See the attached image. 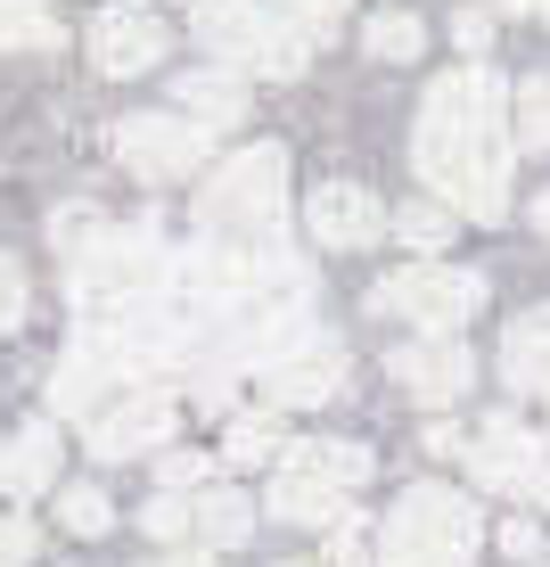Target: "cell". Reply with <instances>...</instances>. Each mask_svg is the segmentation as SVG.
Masks as SVG:
<instances>
[{
  "label": "cell",
  "mask_w": 550,
  "mask_h": 567,
  "mask_svg": "<svg viewBox=\"0 0 550 567\" xmlns=\"http://www.w3.org/2000/svg\"><path fill=\"white\" fill-rule=\"evenodd\" d=\"M91 230H100V214H91V206H58V214H50V247H58V264H66L74 247L91 239Z\"/></svg>",
  "instance_id": "obj_32"
},
{
  "label": "cell",
  "mask_w": 550,
  "mask_h": 567,
  "mask_svg": "<svg viewBox=\"0 0 550 567\" xmlns=\"http://www.w3.org/2000/svg\"><path fill=\"white\" fill-rule=\"evenodd\" d=\"M173 427H181V403L165 386H124L83 420V436H91V461H141V453H165Z\"/></svg>",
  "instance_id": "obj_10"
},
{
  "label": "cell",
  "mask_w": 550,
  "mask_h": 567,
  "mask_svg": "<svg viewBox=\"0 0 550 567\" xmlns=\"http://www.w3.org/2000/svg\"><path fill=\"white\" fill-rule=\"evenodd\" d=\"M485 518L460 485H403L378 518V567H477Z\"/></svg>",
  "instance_id": "obj_3"
},
{
  "label": "cell",
  "mask_w": 550,
  "mask_h": 567,
  "mask_svg": "<svg viewBox=\"0 0 550 567\" xmlns=\"http://www.w3.org/2000/svg\"><path fill=\"white\" fill-rule=\"evenodd\" d=\"M362 50L386 58V66H411V58L427 50V25H419V17H403V9H386V17H370V25H362Z\"/></svg>",
  "instance_id": "obj_22"
},
{
  "label": "cell",
  "mask_w": 550,
  "mask_h": 567,
  "mask_svg": "<svg viewBox=\"0 0 550 567\" xmlns=\"http://www.w3.org/2000/svg\"><path fill=\"white\" fill-rule=\"evenodd\" d=\"M526 17H550V0H526Z\"/></svg>",
  "instance_id": "obj_37"
},
{
  "label": "cell",
  "mask_w": 550,
  "mask_h": 567,
  "mask_svg": "<svg viewBox=\"0 0 550 567\" xmlns=\"http://www.w3.org/2000/svg\"><path fill=\"white\" fill-rule=\"evenodd\" d=\"M452 42H460L468 58H485V50H494V9H460V17H452Z\"/></svg>",
  "instance_id": "obj_33"
},
{
  "label": "cell",
  "mask_w": 550,
  "mask_h": 567,
  "mask_svg": "<svg viewBox=\"0 0 550 567\" xmlns=\"http://www.w3.org/2000/svg\"><path fill=\"white\" fill-rule=\"evenodd\" d=\"M148 567H214V551H165V559H148Z\"/></svg>",
  "instance_id": "obj_35"
},
{
  "label": "cell",
  "mask_w": 550,
  "mask_h": 567,
  "mask_svg": "<svg viewBox=\"0 0 550 567\" xmlns=\"http://www.w3.org/2000/svg\"><path fill=\"white\" fill-rule=\"evenodd\" d=\"M370 485V444L345 436H304L271 468V518L280 526H338L345 502Z\"/></svg>",
  "instance_id": "obj_5"
},
{
  "label": "cell",
  "mask_w": 550,
  "mask_h": 567,
  "mask_svg": "<svg viewBox=\"0 0 550 567\" xmlns=\"http://www.w3.org/2000/svg\"><path fill=\"white\" fill-rule=\"evenodd\" d=\"M501 551H509V559H535V551H542V526H535V518H509V526H501Z\"/></svg>",
  "instance_id": "obj_34"
},
{
  "label": "cell",
  "mask_w": 550,
  "mask_h": 567,
  "mask_svg": "<svg viewBox=\"0 0 550 567\" xmlns=\"http://www.w3.org/2000/svg\"><path fill=\"white\" fill-rule=\"evenodd\" d=\"M107 395H124V362H115L107 329L83 321V338H74L66 354H58V370H50V420H91Z\"/></svg>",
  "instance_id": "obj_11"
},
{
  "label": "cell",
  "mask_w": 550,
  "mask_h": 567,
  "mask_svg": "<svg viewBox=\"0 0 550 567\" xmlns=\"http://www.w3.org/2000/svg\"><path fill=\"white\" fill-rule=\"evenodd\" d=\"M25 312H33V280H25V264L0 247V338H17V329H25Z\"/></svg>",
  "instance_id": "obj_27"
},
{
  "label": "cell",
  "mask_w": 550,
  "mask_h": 567,
  "mask_svg": "<svg viewBox=\"0 0 550 567\" xmlns=\"http://www.w3.org/2000/svg\"><path fill=\"white\" fill-rule=\"evenodd\" d=\"M494 9H526V0H494Z\"/></svg>",
  "instance_id": "obj_38"
},
{
  "label": "cell",
  "mask_w": 550,
  "mask_h": 567,
  "mask_svg": "<svg viewBox=\"0 0 550 567\" xmlns=\"http://www.w3.org/2000/svg\"><path fill=\"white\" fill-rule=\"evenodd\" d=\"M173 107H181L189 124H206V132H230V124H247V74H230V66H181Z\"/></svg>",
  "instance_id": "obj_17"
},
{
  "label": "cell",
  "mask_w": 550,
  "mask_h": 567,
  "mask_svg": "<svg viewBox=\"0 0 550 567\" xmlns=\"http://www.w3.org/2000/svg\"><path fill=\"white\" fill-rule=\"evenodd\" d=\"M66 33H58L50 0H0V50H58Z\"/></svg>",
  "instance_id": "obj_21"
},
{
  "label": "cell",
  "mask_w": 550,
  "mask_h": 567,
  "mask_svg": "<svg viewBox=\"0 0 550 567\" xmlns=\"http://www.w3.org/2000/svg\"><path fill=\"white\" fill-rule=\"evenodd\" d=\"M452 223H460L452 206H436V198H411V206H403V214H395L386 230H395L403 247H419V256H436V247L452 239Z\"/></svg>",
  "instance_id": "obj_23"
},
{
  "label": "cell",
  "mask_w": 550,
  "mask_h": 567,
  "mask_svg": "<svg viewBox=\"0 0 550 567\" xmlns=\"http://www.w3.org/2000/svg\"><path fill=\"white\" fill-rule=\"evenodd\" d=\"M165 280H173V247L156 223H100L66 256V297L83 321H115V312L165 297Z\"/></svg>",
  "instance_id": "obj_2"
},
{
  "label": "cell",
  "mask_w": 550,
  "mask_h": 567,
  "mask_svg": "<svg viewBox=\"0 0 550 567\" xmlns=\"http://www.w3.org/2000/svg\"><path fill=\"white\" fill-rule=\"evenodd\" d=\"M468 477L485 485V494H509V502H535V511H550V436L526 420L494 412L468 436Z\"/></svg>",
  "instance_id": "obj_8"
},
{
  "label": "cell",
  "mask_w": 550,
  "mask_h": 567,
  "mask_svg": "<svg viewBox=\"0 0 550 567\" xmlns=\"http://www.w3.org/2000/svg\"><path fill=\"white\" fill-rule=\"evenodd\" d=\"M386 370H395L403 395H419L427 412H444V403H460L468 386H477V354H468L460 338H411L386 354Z\"/></svg>",
  "instance_id": "obj_13"
},
{
  "label": "cell",
  "mask_w": 550,
  "mask_h": 567,
  "mask_svg": "<svg viewBox=\"0 0 550 567\" xmlns=\"http://www.w3.org/2000/svg\"><path fill=\"white\" fill-rule=\"evenodd\" d=\"M271 9H280L288 25H304L312 42H321V33H329V25H338V17L353 9V0H271Z\"/></svg>",
  "instance_id": "obj_31"
},
{
  "label": "cell",
  "mask_w": 550,
  "mask_h": 567,
  "mask_svg": "<svg viewBox=\"0 0 550 567\" xmlns=\"http://www.w3.org/2000/svg\"><path fill=\"white\" fill-rule=\"evenodd\" d=\"M427 198L452 206L460 223H501L509 173H518V132H509V83L494 66H452L427 83L419 132H411Z\"/></svg>",
  "instance_id": "obj_1"
},
{
  "label": "cell",
  "mask_w": 550,
  "mask_h": 567,
  "mask_svg": "<svg viewBox=\"0 0 550 567\" xmlns=\"http://www.w3.org/2000/svg\"><path fill=\"white\" fill-rule=\"evenodd\" d=\"M0 494H58V420H25L17 436H0Z\"/></svg>",
  "instance_id": "obj_16"
},
{
  "label": "cell",
  "mask_w": 550,
  "mask_h": 567,
  "mask_svg": "<svg viewBox=\"0 0 550 567\" xmlns=\"http://www.w3.org/2000/svg\"><path fill=\"white\" fill-rule=\"evenodd\" d=\"M304 230L321 247H378L386 239V206H378V189H362V182H321L304 198Z\"/></svg>",
  "instance_id": "obj_14"
},
{
  "label": "cell",
  "mask_w": 550,
  "mask_h": 567,
  "mask_svg": "<svg viewBox=\"0 0 550 567\" xmlns=\"http://www.w3.org/2000/svg\"><path fill=\"white\" fill-rule=\"evenodd\" d=\"M501 379H509V395L550 403V305L518 312V321L501 329Z\"/></svg>",
  "instance_id": "obj_18"
},
{
  "label": "cell",
  "mask_w": 550,
  "mask_h": 567,
  "mask_svg": "<svg viewBox=\"0 0 550 567\" xmlns=\"http://www.w3.org/2000/svg\"><path fill=\"white\" fill-rule=\"evenodd\" d=\"M141 526L156 543H189V494H156L148 511H141Z\"/></svg>",
  "instance_id": "obj_28"
},
{
  "label": "cell",
  "mask_w": 550,
  "mask_h": 567,
  "mask_svg": "<svg viewBox=\"0 0 550 567\" xmlns=\"http://www.w3.org/2000/svg\"><path fill=\"white\" fill-rule=\"evenodd\" d=\"M509 132H518V148H550V74L509 91Z\"/></svg>",
  "instance_id": "obj_24"
},
{
  "label": "cell",
  "mask_w": 550,
  "mask_h": 567,
  "mask_svg": "<svg viewBox=\"0 0 550 567\" xmlns=\"http://www.w3.org/2000/svg\"><path fill=\"white\" fill-rule=\"evenodd\" d=\"M280 453H288V436H280V412H239V420H230V436H222V461H230V468L280 461Z\"/></svg>",
  "instance_id": "obj_20"
},
{
  "label": "cell",
  "mask_w": 550,
  "mask_h": 567,
  "mask_svg": "<svg viewBox=\"0 0 550 567\" xmlns=\"http://www.w3.org/2000/svg\"><path fill=\"white\" fill-rule=\"evenodd\" d=\"M329 567H378V535H370V518H338L329 526Z\"/></svg>",
  "instance_id": "obj_26"
},
{
  "label": "cell",
  "mask_w": 550,
  "mask_h": 567,
  "mask_svg": "<svg viewBox=\"0 0 550 567\" xmlns=\"http://www.w3.org/2000/svg\"><path fill=\"white\" fill-rule=\"evenodd\" d=\"M58 526H66V535H107L115 502L100 494V485H58Z\"/></svg>",
  "instance_id": "obj_25"
},
{
  "label": "cell",
  "mask_w": 550,
  "mask_h": 567,
  "mask_svg": "<svg viewBox=\"0 0 550 567\" xmlns=\"http://www.w3.org/2000/svg\"><path fill=\"white\" fill-rule=\"evenodd\" d=\"M370 312L378 321H411L419 338H460L485 312V271L468 264H403L370 288Z\"/></svg>",
  "instance_id": "obj_7"
},
{
  "label": "cell",
  "mask_w": 550,
  "mask_h": 567,
  "mask_svg": "<svg viewBox=\"0 0 550 567\" xmlns=\"http://www.w3.org/2000/svg\"><path fill=\"white\" fill-rule=\"evenodd\" d=\"M189 33L214 50V66L230 74H271V83H297L312 66V33L288 25L271 0H189Z\"/></svg>",
  "instance_id": "obj_4"
},
{
  "label": "cell",
  "mask_w": 550,
  "mask_h": 567,
  "mask_svg": "<svg viewBox=\"0 0 550 567\" xmlns=\"http://www.w3.org/2000/svg\"><path fill=\"white\" fill-rule=\"evenodd\" d=\"M33 551H42V526L25 511H9L0 518V567H33Z\"/></svg>",
  "instance_id": "obj_29"
},
{
  "label": "cell",
  "mask_w": 550,
  "mask_h": 567,
  "mask_svg": "<svg viewBox=\"0 0 550 567\" xmlns=\"http://www.w3.org/2000/svg\"><path fill=\"white\" fill-rule=\"evenodd\" d=\"M107 141H115V165H124L132 182H156V189H165V182H189V173L214 156V132L189 124L181 107H173V115H124Z\"/></svg>",
  "instance_id": "obj_9"
},
{
  "label": "cell",
  "mask_w": 550,
  "mask_h": 567,
  "mask_svg": "<svg viewBox=\"0 0 550 567\" xmlns=\"http://www.w3.org/2000/svg\"><path fill=\"white\" fill-rule=\"evenodd\" d=\"M535 230H542V239H550V189H542V198H535Z\"/></svg>",
  "instance_id": "obj_36"
},
{
  "label": "cell",
  "mask_w": 550,
  "mask_h": 567,
  "mask_svg": "<svg viewBox=\"0 0 550 567\" xmlns=\"http://www.w3.org/2000/svg\"><path fill=\"white\" fill-rule=\"evenodd\" d=\"M263 386H271V403H280V412L338 403V395H345V346H338V338H312V346H297L288 362H271Z\"/></svg>",
  "instance_id": "obj_15"
},
{
  "label": "cell",
  "mask_w": 550,
  "mask_h": 567,
  "mask_svg": "<svg viewBox=\"0 0 550 567\" xmlns=\"http://www.w3.org/2000/svg\"><path fill=\"white\" fill-rule=\"evenodd\" d=\"M165 50H173V33H165V17H156V9H132V0H115V9L91 17V66L115 74V83H132V74H156V66H165Z\"/></svg>",
  "instance_id": "obj_12"
},
{
  "label": "cell",
  "mask_w": 550,
  "mask_h": 567,
  "mask_svg": "<svg viewBox=\"0 0 550 567\" xmlns=\"http://www.w3.org/2000/svg\"><path fill=\"white\" fill-rule=\"evenodd\" d=\"M189 535H198V551H239L255 535V502L239 485H198L189 494Z\"/></svg>",
  "instance_id": "obj_19"
},
{
  "label": "cell",
  "mask_w": 550,
  "mask_h": 567,
  "mask_svg": "<svg viewBox=\"0 0 550 567\" xmlns=\"http://www.w3.org/2000/svg\"><path fill=\"white\" fill-rule=\"evenodd\" d=\"M206 477H214L206 453H165V461H156V485H165V494H198Z\"/></svg>",
  "instance_id": "obj_30"
},
{
  "label": "cell",
  "mask_w": 550,
  "mask_h": 567,
  "mask_svg": "<svg viewBox=\"0 0 550 567\" xmlns=\"http://www.w3.org/2000/svg\"><path fill=\"white\" fill-rule=\"evenodd\" d=\"M280 567H312V559H280Z\"/></svg>",
  "instance_id": "obj_39"
},
{
  "label": "cell",
  "mask_w": 550,
  "mask_h": 567,
  "mask_svg": "<svg viewBox=\"0 0 550 567\" xmlns=\"http://www.w3.org/2000/svg\"><path fill=\"white\" fill-rule=\"evenodd\" d=\"M198 223L206 239H280L288 223V148H239L206 173L198 189Z\"/></svg>",
  "instance_id": "obj_6"
}]
</instances>
